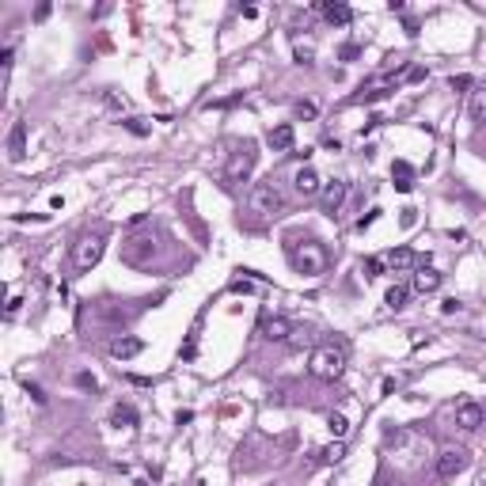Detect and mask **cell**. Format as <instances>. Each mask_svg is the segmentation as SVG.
Instances as JSON below:
<instances>
[{
  "mask_svg": "<svg viewBox=\"0 0 486 486\" xmlns=\"http://www.w3.org/2000/svg\"><path fill=\"white\" fill-rule=\"evenodd\" d=\"M296 118H315V103H296Z\"/></svg>",
  "mask_w": 486,
  "mask_h": 486,
  "instance_id": "obj_28",
  "label": "cell"
},
{
  "mask_svg": "<svg viewBox=\"0 0 486 486\" xmlns=\"http://www.w3.org/2000/svg\"><path fill=\"white\" fill-rule=\"evenodd\" d=\"M23 156H27V126H23V121H15L12 133H8V160L20 164Z\"/></svg>",
  "mask_w": 486,
  "mask_h": 486,
  "instance_id": "obj_11",
  "label": "cell"
},
{
  "mask_svg": "<svg viewBox=\"0 0 486 486\" xmlns=\"http://www.w3.org/2000/svg\"><path fill=\"white\" fill-rule=\"evenodd\" d=\"M464 467H467L464 448H445V452L437 456V479H452V475H460Z\"/></svg>",
  "mask_w": 486,
  "mask_h": 486,
  "instance_id": "obj_7",
  "label": "cell"
},
{
  "mask_svg": "<svg viewBox=\"0 0 486 486\" xmlns=\"http://www.w3.org/2000/svg\"><path fill=\"white\" fill-rule=\"evenodd\" d=\"M152 239L148 236H137V239H129L126 247H121V263H129V266H145L148 258H152Z\"/></svg>",
  "mask_w": 486,
  "mask_h": 486,
  "instance_id": "obj_8",
  "label": "cell"
},
{
  "mask_svg": "<svg viewBox=\"0 0 486 486\" xmlns=\"http://www.w3.org/2000/svg\"><path fill=\"white\" fill-rule=\"evenodd\" d=\"M296 334V327L285 320V315H270V312H263V339H270V342H289Z\"/></svg>",
  "mask_w": 486,
  "mask_h": 486,
  "instance_id": "obj_6",
  "label": "cell"
},
{
  "mask_svg": "<svg viewBox=\"0 0 486 486\" xmlns=\"http://www.w3.org/2000/svg\"><path fill=\"white\" fill-rule=\"evenodd\" d=\"M296 194H301V198H315V194H323V179H320V171H315V167H301V171H296Z\"/></svg>",
  "mask_w": 486,
  "mask_h": 486,
  "instance_id": "obj_9",
  "label": "cell"
},
{
  "mask_svg": "<svg viewBox=\"0 0 486 486\" xmlns=\"http://www.w3.org/2000/svg\"><path fill=\"white\" fill-rule=\"evenodd\" d=\"M323 15H327L331 23H339V27H346V23L353 20V12H350L346 4H323Z\"/></svg>",
  "mask_w": 486,
  "mask_h": 486,
  "instance_id": "obj_18",
  "label": "cell"
},
{
  "mask_svg": "<svg viewBox=\"0 0 486 486\" xmlns=\"http://www.w3.org/2000/svg\"><path fill=\"white\" fill-rule=\"evenodd\" d=\"M20 304H23V296H20V293H12V301H8V312H4V320H15V315H20Z\"/></svg>",
  "mask_w": 486,
  "mask_h": 486,
  "instance_id": "obj_25",
  "label": "cell"
},
{
  "mask_svg": "<svg viewBox=\"0 0 486 486\" xmlns=\"http://www.w3.org/2000/svg\"><path fill=\"white\" fill-rule=\"evenodd\" d=\"M327 429H331V433L342 441V437H346V429H350V422H346L342 414H331V418H327Z\"/></svg>",
  "mask_w": 486,
  "mask_h": 486,
  "instance_id": "obj_23",
  "label": "cell"
},
{
  "mask_svg": "<svg viewBox=\"0 0 486 486\" xmlns=\"http://www.w3.org/2000/svg\"><path fill=\"white\" fill-rule=\"evenodd\" d=\"M441 312H445V315H452V312H460V301H456V296H448V301L441 304Z\"/></svg>",
  "mask_w": 486,
  "mask_h": 486,
  "instance_id": "obj_29",
  "label": "cell"
},
{
  "mask_svg": "<svg viewBox=\"0 0 486 486\" xmlns=\"http://www.w3.org/2000/svg\"><path fill=\"white\" fill-rule=\"evenodd\" d=\"M110 426H137V410L133 407H114L110 410Z\"/></svg>",
  "mask_w": 486,
  "mask_h": 486,
  "instance_id": "obj_20",
  "label": "cell"
},
{
  "mask_svg": "<svg viewBox=\"0 0 486 486\" xmlns=\"http://www.w3.org/2000/svg\"><path fill=\"white\" fill-rule=\"evenodd\" d=\"M121 126H126V129H129V133H133V137H145V133H148V126H145L141 118H126V121H121Z\"/></svg>",
  "mask_w": 486,
  "mask_h": 486,
  "instance_id": "obj_24",
  "label": "cell"
},
{
  "mask_svg": "<svg viewBox=\"0 0 486 486\" xmlns=\"http://www.w3.org/2000/svg\"><path fill=\"white\" fill-rule=\"evenodd\" d=\"M258 164V145L255 141H239L236 152L228 156V167H224V183L236 186V183H247V175L255 171Z\"/></svg>",
  "mask_w": 486,
  "mask_h": 486,
  "instance_id": "obj_3",
  "label": "cell"
},
{
  "mask_svg": "<svg viewBox=\"0 0 486 486\" xmlns=\"http://www.w3.org/2000/svg\"><path fill=\"white\" fill-rule=\"evenodd\" d=\"M384 263H388V266H395V270H403V266H410V251H407V247L388 251V255H384Z\"/></svg>",
  "mask_w": 486,
  "mask_h": 486,
  "instance_id": "obj_21",
  "label": "cell"
},
{
  "mask_svg": "<svg viewBox=\"0 0 486 486\" xmlns=\"http://www.w3.org/2000/svg\"><path fill=\"white\" fill-rule=\"evenodd\" d=\"M289 263L301 270V274L315 277V274L327 270V247L320 239H312V236H304V239L289 236Z\"/></svg>",
  "mask_w": 486,
  "mask_h": 486,
  "instance_id": "obj_1",
  "label": "cell"
},
{
  "mask_svg": "<svg viewBox=\"0 0 486 486\" xmlns=\"http://www.w3.org/2000/svg\"><path fill=\"white\" fill-rule=\"evenodd\" d=\"M103 232H84V236L72 243V270H77V274H88L91 266L99 263L103 258Z\"/></svg>",
  "mask_w": 486,
  "mask_h": 486,
  "instance_id": "obj_5",
  "label": "cell"
},
{
  "mask_svg": "<svg viewBox=\"0 0 486 486\" xmlns=\"http://www.w3.org/2000/svg\"><path fill=\"white\" fill-rule=\"evenodd\" d=\"M384 258H369V263H364V270H369V277H376V274H384Z\"/></svg>",
  "mask_w": 486,
  "mask_h": 486,
  "instance_id": "obj_26",
  "label": "cell"
},
{
  "mask_svg": "<svg viewBox=\"0 0 486 486\" xmlns=\"http://www.w3.org/2000/svg\"><path fill=\"white\" fill-rule=\"evenodd\" d=\"M414 213H418V209H403V228H410V224H414Z\"/></svg>",
  "mask_w": 486,
  "mask_h": 486,
  "instance_id": "obj_32",
  "label": "cell"
},
{
  "mask_svg": "<svg viewBox=\"0 0 486 486\" xmlns=\"http://www.w3.org/2000/svg\"><path fill=\"white\" fill-rule=\"evenodd\" d=\"M395 388H399V380H391V376L384 380V384H380V391H384V395H391V391H395Z\"/></svg>",
  "mask_w": 486,
  "mask_h": 486,
  "instance_id": "obj_31",
  "label": "cell"
},
{
  "mask_svg": "<svg viewBox=\"0 0 486 486\" xmlns=\"http://www.w3.org/2000/svg\"><path fill=\"white\" fill-rule=\"evenodd\" d=\"M247 205H251V213H258V217H270V213H277V209L285 205L282 183H277L274 175H270V179H263V183H255V186H251Z\"/></svg>",
  "mask_w": 486,
  "mask_h": 486,
  "instance_id": "obj_2",
  "label": "cell"
},
{
  "mask_svg": "<svg viewBox=\"0 0 486 486\" xmlns=\"http://www.w3.org/2000/svg\"><path fill=\"white\" fill-rule=\"evenodd\" d=\"M391 179H395V186H399V190H410V186H414V183H410V179H414V167L399 160L395 167H391Z\"/></svg>",
  "mask_w": 486,
  "mask_h": 486,
  "instance_id": "obj_16",
  "label": "cell"
},
{
  "mask_svg": "<svg viewBox=\"0 0 486 486\" xmlns=\"http://www.w3.org/2000/svg\"><path fill=\"white\" fill-rule=\"evenodd\" d=\"M266 141H270V148H274V152H289V148H293V141H296V137H293V126H289V121H285V126H274V129L266 133Z\"/></svg>",
  "mask_w": 486,
  "mask_h": 486,
  "instance_id": "obj_13",
  "label": "cell"
},
{
  "mask_svg": "<svg viewBox=\"0 0 486 486\" xmlns=\"http://www.w3.org/2000/svg\"><path fill=\"white\" fill-rule=\"evenodd\" d=\"M346 194H350V183H331L323 190V213L327 217H339V209H342V202H346Z\"/></svg>",
  "mask_w": 486,
  "mask_h": 486,
  "instance_id": "obj_10",
  "label": "cell"
},
{
  "mask_svg": "<svg viewBox=\"0 0 486 486\" xmlns=\"http://www.w3.org/2000/svg\"><path fill=\"white\" fill-rule=\"evenodd\" d=\"M437 285H441V274H437L433 266H422L414 274V289H418V293H433Z\"/></svg>",
  "mask_w": 486,
  "mask_h": 486,
  "instance_id": "obj_15",
  "label": "cell"
},
{
  "mask_svg": "<svg viewBox=\"0 0 486 486\" xmlns=\"http://www.w3.org/2000/svg\"><path fill=\"white\" fill-rule=\"evenodd\" d=\"M456 426L460 429H479L482 426V407L479 403H460L456 407Z\"/></svg>",
  "mask_w": 486,
  "mask_h": 486,
  "instance_id": "obj_12",
  "label": "cell"
},
{
  "mask_svg": "<svg viewBox=\"0 0 486 486\" xmlns=\"http://www.w3.org/2000/svg\"><path fill=\"white\" fill-rule=\"evenodd\" d=\"M77 384H80V388H91V391H96V388H99V380L91 376V372H77Z\"/></svg>",
  "mask_w": 486,
  "mask_h": 486,
  "instance_id": "obj_27",
  "label": "cell"
},
{
  "mask_svg": "<svg viewBox=\"0 0 486 486\" xmlns=\"http://www.w3.org/2000/svg\"><path fill=\"white\" fill-rule=\"evenodd\" d=\"M342 456H346V445H342V441H334V445H327L323 452H320V460H323V464H339Z\"/></svg>",
  "mask_w": 486,
  "mask_h": 486,
  "instance_id": "obj_22",
  "label": "cell"
},
{
  "mask_svg": "<svg viewBox=\"0 0 486 486\" xmlns=\"http://www.w3.org/2000/svg\"><path fill=\"white\" fill-rule=\"evenodd\" d=\"M346 369V353L339 346H320V350L312 353V361H308V372L320 380H339Z\"/></svg>",
  "mask_w": 486,
  "mask_h": 486,
  "instance_id": "obj_4",
  "label": "cell"
},
{
  "mask_svg": "<svg viewBox=\"0 0 486 486\" xmlns=\"http://www.w3.org/2000/svg\"><path fill=\"white\" fill-rule=\"evenodd\" d=\"M145 350V342L141 339H118L114 346H110V353H114L118 361H129V357H137V353Z\"/></svg>",
  "mask_w": 486,
  "mask_h": 486,
  "instance_id": "obj_14",
  "label": "cell"
},
{
  "mask_svg": "<svg viewBox=\"0 0 486 486\" xmlns=\"http://www.w3.org/2000/svg\"><path fill=\"white\" fill-rule=\"evenodd\" d=\"M407 296H410V289H407V285H391V289H388V296H384V304L391 308V312H399V308H407Z\"/></svg>",
  "mask_w": 486,
  "mask_h": 486,
  "instance_id": "obj_19",
  "label": "cell"
},
{
  "mask_svg": "<svg viewBox=\"0 0 486 486\" xmlns=\"http://www.w3.org/2000/svg\"><path fill=\"white\" fill-rule=\"evenodd\" d=\"M133 486H148V482H133Z\"/></svg>",
  "mask_w": 486,
  "mask_h": 486,
  "instance_id": "obj_33",
  "label": "cell"
},
{
  "mask_svg": "<svg viewBox=\"0 0 486 486\" xmlns=\"http://www.w3.org/2000/svg\"><path fill=\"white\" fill-rule=\"evenodd\" d=\"M376 213H380V209H372V213H364V217L357 221V232H364V228H369V224H372V221H376Z\"/></svg>",
  "mask_w": 486,
  "mask_h": 486,
  "instance_id": "obj_30",
  "label": "cell"
},
{
  "mask_svg": "<svg viewBox=\"0 0 486 486\" xmlns=\"http://www.w3.org/2000/svg\"><path fill=\"white\" fill-rule=\"evenodd\" d=\"M471 118L479 121V126H486V88L471 91Z\"/></svg>",
  "mask_w": 486,
  "mask_h": 486,
  "instance_id": "obj_17",
  "label": "cell"
}]
</instances>
